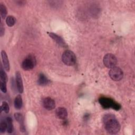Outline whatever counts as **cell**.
Listing matches in <instances>:
<instances>
[{
  "mask_svg": "<svg viewBox=\"0 0 135 135\" xmlns=\"http://www.w3.org/2000/svg\"><path fill=\"white\" fill-rule=\"evenodd\" d=\"M102 120L105 129L109 133L114 134L119 132L120 130V124L113 114H105Z\"/></svg>",
  "mask_w": 135,
  "mask_h": 135,
  "instance_id": "cell-1",
  "label": "cell"
},
{
  "mask_svg": "<svg viewBox=\"0 0 135 135\" xmlns=\"http://www.w3.org/2000/svg\"><path fill=\"white\" fill-rule=\"evenodd\" d=\"M99 102L104 109L112 108L117 111L121 109V105L116 102L111 98L107 97H100L99 99Z\"/></svg>",
  "mask_w": 135,
  "mask_h": 135,
  "instance_id": "cell-2",
  "label": "cell"
},
{
  "mask_svg": "<svg viewBox=\"0 0 135 135\" xmlns=\"http://www.w3.org/2000/svg\"><path fill=\"white\" fill-rule=\"evenodd\" d=\"M62 60L65 65L73 66L76 63V57L75 54L72 51L66 50L62 54Z\"/></svg>",
  "mask_w": 135,
  "mask_h": 135,
  "instance_id": "cell-3",
  "label": "cell"
},
{
  "mask_svg": "<svg viewBox=\"0 0 135 135\" xmlns=\"http://www.w3.org/2000/svg\"><path fill=\"white\" fill-rule=\"evenodd\" d=\"M36 63V61L35 57L33 55L29 54L23 61L21 66L23 70L26 71H29L34 68Z\"/></svg>",
  "mask_w": 135,
  "mask_h": 135,
  "instance_id": "cell-4",
  "label": "cell"
},
{
  "mask_svg": "<svg viewBox=\"0 0 135 135\" xmlns=\"http://www.w3.org/2000/svg\"><path fill=\"white\" fill-rule=\"evenodd\" d=\"M103 63L107 68L111 69L116 66L117 59L114 54L108 53L105 54L103 57Z\"/></svg>",
  "mask_w": 135,
  "mask_h": 135,
  "instance_id": "cell-5",
  "label": "cell"
},
{
  "mask_svg": "<svg viewBox=\"0 0 135 135\" xmlns=\"http://www.w3.org/2000/svg\"><path fill=\"white\" fill-rule=\"evenodd\" d=\"M110 78L114 81H120L123 78V71L119 67L114 66L110 69L109 72Z\"/></svg>",
  "mask_w": 135,
  "mask_h": 135,
  "instance_id": "cell-6",
  "label": "cell"
},
{
  "mask_svg": "<svg viewBox=\"0 0 135 135\" xmlns=\"http://www.w3.org/2000/svg\"><path fill=\"white\" fill-rule=\"evenodd\" d=\"M42 105L45 109L51 110L55 108V103L53 99L50 97H46L43 99Z\"/></svg>",
  "mask_w": 135,
  "mask_h": 135,
  "instance_id": "cell-7",
  "label": "cell"
},
{
  "mask_svg": "<svg viewBox=\"0 0 135 135\" xmlns=\"http://www.w3.org/2000/svg\"><path fill=\"white\" fill-rule=\"evenodd\" d=\"M49 35L60 46L62 47H66L67 46L64 40L60 36L52 32L49 33Z\"/></svg>",
  "mask_w": 135,
  "mask_h": 135,
  "instance_id": "cell-8",
  "label": "cell"
},
{
  "mask_svg": "<svg viewBox=\"0 0 135 135\" xmlns=\"http://www.w3.org/2000/svg\"><path fill=\"white\" fill-rule=\"evenodd\" d=\"M16 85L19 93H22L23 92V83L21 74L19 71L16 72Z\"/></svg>",
  "mask_w": 135,
  "mask_h": 135,
  "instance_id": "cell-9",
  "label": "cell"
},
{
  "mask_svg": "<svg viewBox=\"0 0 135 135\" xmlns=\"http://www.w3.org/2000/svg\"><path fill=\"white\" fill-rule=\"evenodd\" d=\"M14 117L16 119V120L20 124V130L21 132H25L26 131L25 126L24 124V117L23 115L18 112L15 113L14 114Z\"/></svg>",
  "mask_w": 135,
  "mask_h": 135,
  "instance_id": "cell-10",
  "label": "cell"
},
{
  "mask_svg": "<svg viewBox=\"0 0 135 135\" xmlns=\"http://www.w3.org/2000/svg\"><path fill=\"white\" fill-rule=\"evenodd\" d=\"M55 115L56 117L60 119H65L68 116V112L65 108L63 107H59L55 111Z\"/></svg>",
  "mask_w": 135,
  "mask_h": 135,
  "instance_id": "cell-11",
  "label": "cell"
},
{
  "mask_svg": "<svg viewBox=\"0 0 135 135\" xmlns=\"http://www.w3.org/2000/svg\"><path fill=\"white\" fill-rule=\"evenodd\" d=\"M1 57L2 59L3 66L6 71H9L10 69V66H9V60L8 59L7 54L5 52V51L4 50H2L1 51Z\"/></svg>",
  "mask_w": 135,
  "mask_h": 135,
  "instance_id": "cell-12",
  "label": "cell"
},
{
  "mask_svg": "<svg viewBox=\"0 0 135 135\" xmlns=\"http://www.w3.org/2000/svg\"><path fill=\"white\" fill-rule=\"evenodd\" d=\"M50 83V80L43 73L40 74L37 80V83L41 86H45Z\"/></svg>",
  "mask_w": 135,
  "mask_h": 135,
  "instance_id": "cell-13",
  "label": "cell"
},
{
  "mask_svg": "<svg viewBox=\"0 0 135 135\" xmlns=\"http://www.w3.org/2000/svg\"><path fill=\"white\" fill-rule=\"evenodd\" d=\"M23 105V100L20 95H17L14 100V107L16 109L20 110Z\"/></svg>",
  "mask_w": 135,
  "mask_h": 135,
  "instance_id": "cell-14",
  "label": "cell"
},
{
  "mask_svg": "<svg viewBox=\"0 0 135 135\" xmlns=\"http://www.w3.org/2000/svg\"><path fill=\"white\" fill-rule=\"evenodd\" d=\"M7 123V131L8 133H11L13 131V121L10 117H7L6 119Z\"/></svg>",
  "mask_w": 135,
  "mask_h": 135,
  "instance_id": "cell-15",
  "label": "cell"
},
{
  "mask_svg": "<svg viewBox=\"0 0 135 135\" xmlns=\"http://www.w3.org/2000/svg\"><path fill=\"white\" fill-rule=\"evenodd\" d=\"M6 23L8 26L12 27L13 25H14V24H15L16 18L13 16L9 15L6 17Z\"/></svg>",
  "mask_w": 135,
  "mask_h": 135,
  "instance_id": "cell-16",
  "label": "cell"
},
{
  "mask_svg": "<svg viewBox=\"0 0 135 135\" xmlns=\"http://www.w3.org/2000/svg\"><path fill=\"white\" fill-rule=\"evenodd\" d=\"M7 8L5 5L2 3L0 4V14L1 16L3 19H5L7 15Z\"/></svg>",
  "mask_w": 135,
  "mask_h": 135,
  "instance_id": "cell-17",
  "label": "cell"
},
{
  "mask_svg": "<svg viewBox=\"0 0 135 135\" xmlns=\"http://www.w3.org/2000/svg\"><path fill=\"white\" fill-rule=\"evenodd\" d=\"M1 69H0V78H1V80L2 82H7V75L6 74V73L4 72V70L3 69V68L2 66V65L1 66Z\"/></svg>",
  "mask_w": 135,
  "mask_h": 135,
  "instance_id": "cell-18",
  "label": "cell"
},
{
  "mask_svg": "<svg viewBox=\"0 0 135 135\" xmlns=\"http://www.w3.org/2000/svg\"><path fill=\"white\" fill-rule=\"evenodd\" d=\"M7 130V123L6 120H2L0 123V132L1 133H4Z\"/></svg>",
  "mask_w": 135,
  "mask_h": 135,
  "instance_id": "cell-19",
  "label": "cell"
},
{
  "mask_svg": "<svg viewBox=\"0 0 135 135\" xmlns=\"http://www.w3.org/2000/svg\"><path fill=\"white\" fill-rule=\"evenodd\" d=\"M1 111H3L6 113H8L9 110V107L8 104L5 101L3 102L2 105H1Z\"/></svg>",
  "mask_w": 135,
  "mask_h": 135,
  "instance_id": "cell-20",
  "label": "cell"
},
{
  "mask_svg": "<svg viewBox=\"0 0 135 135\" xmlns=\"http://www.w3.org/2000/svg\"><path fill=\"white\" fill-rule=\"evenodd\" d=\"M0 89L1 90L3 93H6L7 91V88H6V83L4 82L1 81L0 83Z\"/></svg>",
  "mask_w": 135,
  "mask_h": 135,
  "instance_id": "cell-21",
  "label": "cell"
},
{
  "mask_svg": "<svg viewBox=\"0 0 135 135\" xmlns=\"http://www.w3.org/2000/svg\"><path fill=\"white\" fill-rule=\"evenodd\" d=\"M4 32H5V28L3 26L2 22H1V23H0V36L1 37L4 35Z\"/></svg>",
  "mask_w": 135,
  "mask_h": 135,
  "instance_id": "cell-22",
  "label": "cell"
},
{
  "mask_svg": "<svg viewBox=\"0 0 135 135\" xmlns=\"http://www.w3.org/2000/svg\"><path fill=\"white\" fill-rule=\"evenodd\" d=\"M89 114H88V113L85 114L84 116V120H88L89 119Z\"/></svg>",
  "mask_w": 135,
  "mask_h": 135,
  "instance_id": "cell-23",
  "label": "cell"
}]
</instances>
